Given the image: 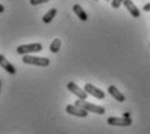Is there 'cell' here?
<instances>
[{
  "instance_id": "cell-1",
  "label": "cell",
  "mask_w": 150,
  "mask_h": 134,
  "mask_svg": "<svg viewBox=\"0 0 150 134\" xmlns=\"http://www.w3.org/2000/svg\"><path fill=\"white\" fill-rule=\"evenodd\" d=\"M77 107L82 108V109L88 111V112H94V113H98V115H105L106 109L103 107H100V105H97V104H93V103H89V102H86V99H79V100H76Z\"/></svg>"
},
{
  "instance_id": "cell-2",
  "label": "cell",
  "mask_w": 150,
  "mask_h": 134,
  "mask_svg": "<svg viewBox=\"0 0 150 134\" xmlns=\"http://www.w3.org/2000/svg\"><path fill=\"white\" fill-rule=\"evenodd\" d=\"M22 62L26 65H35V67H48L50 65V59L47 58H38V56H30L24 55Z\"/></svg>"
},
{
  "instance_id": "cell-3",
  "label": "cell",
  "mask_w": 150,
  "mask_h": 134,
  "mask_svg": "<svg viewBox=\"0 0 150 134\" xmlns=\"http://www.w3.org/2000/svg\"><path fill=\"white\" fill-rule=\"evenodd\" d=\"M43 50L41 43H30V44H21L17 47V53L18 55H29V53H35L41 52Z\"/></svg>"
},
{
  "instance_id": "cell-4",
  "label": "cell",
  "mask_w": 150,
  "mask_h": 134,
  "mask_svg": "<svg viewBox=\"0 0 150 134\" xmlns=\"http://www.w3.org/2000/svg\"><path fill=\"white\" fill-rule=\"evenodd\" d=\"M107 124L112 126H131L132 119L131 117H108Z\"/></svg>"
},
{
  "instance_id": "cell-5",
  "label": "cell",
  "mask_w": 150,
  "mask_h": 134,
  "mask_svg": "<svg viewBox=\"0 0 150 134\" xmlns=\"http://www.w3.org/2000/svg\"><path fill=\"white\" fill-rule=\"evenodd\" d=\"M65 111H67V113H69V115H72V116H76V117H88V111H85V109H82V108H80V107H77L76 104H68L67 107H65Z\"/></svg>"
},
{
  "instance_id": "cell-6",
  "label": "cell",
  "mask_w": 150,
  "mask_h": 134,
  "mask_svg": "<svg viewBox=\"0 0 150 134\" xmlns=\"http://www.w3.org/2000/svg\"><path fill=\"white\" fill-rule=\"evenodd\" d=\"M67 89L71 91L72 94H74L79 99H86L88 98V93H86L83 89H81L77 83H74V82H69V83L67 85Z\"/></svg>"
},
{
  "instance_id": "cell-7",
  "label": "cell",
  "mask_w": 150,
  "mask_h": 134,
  "mask_svg": "<svg viewBox=\"0 0 150 134\" xmlns=\"http://www.w3.org/2000/svg\"><path fill=\"white\" fill-rule=\"evenodd\" d=\"M83 90L88 93V95H91V96H94V98H97V99H105L106 94L103 93L102 90L98 89V87H96L94 85H91V83H86L85 87H83Z\"/></svg>"
},
{
  "instance_id": "cell-8",
  "label": "cell",
  "mask_w": 150,
  "mask_h": 134,
  "mask_svg": "<svg viewBox=\"0 0 150 134\" xmlns=\"http://www.w3.org/2000/svg\"><path fill=\"white\" fill-rule=\"evenodd\" d=\"M123 5L127 8V11H128V12L132 15V17H134V18H138V17L141 16L140 9H138V8L136 7V4H134L132 0H124V1H123Z\"/></svg>"
},
{
  "instance_id": "cell-9",
  "label": "cell",
  "mask_w": 150,
  "mask_h": 134,
  "mask_svg": "<svg viewBox=\"0 0 150 134\" xmlns=\"http://www.w3.org/2000/svg\"><path fill=\"white\" fill-rule=\"evenodd\" d=\"M0 67H1L5 72L9 73V74H16V68H14L13 64H11L3 55H0Z\"/></svg>"
},
{
  "instance_id": "cell-10",
  "label": "cell",
  "mask_w": 150,
  "mask_h": 134,
  "mask_svg": "<svg viewBox=\"0 0 150 134\" xmlns=\"http://www.w3.org/2000/svg\"><path fill=\"white\" fill-rule=\"evenodd\" d=\"M107 91H108V94H110V95H111L112 98L115 99V100L120 102V103H123V102H125V96H124L123 94L120 93V91H119V90L116 89V87L114 86V85H111V86H108Z\"/></svg>"
},
{
  "instance_id": "cell-11",
  "label": "cell",
  "mask_w": 150,
  "mask_h": 134,
  "mask_svg": "<svg viewBox=\"0 0 150 134\" xmlns=\"http://www.w3.org/2000/svg\"><path fill=\"white\" fill-rule=\"evenodd\" d=\"M73 12H74V15H76L77 17H79L81 21H88V13L85 12V11L82 9V7L80 4H74L73 5Z\"/></svg>"
},
{
  "instance_id": "cell-12",
  "label": "cell",
  "mask_w": 150,
  "mask_h": 134,
  "mask_svg": "<svg viewBox=\"0 0 150 134\" xmlns=\"http://www.w3.org/2000/svg\"><path fill=\"white\" fill-rule=\"evenodd\" d=\"M56 13H57V9L56 8H51L50 11H48L47 13H46L45 16H43V22H45V24H50L51 21H52L54 20V17L56 16Z\"/></svg>"
},
{
  "instance_id": "cell-13",
  "label": "cell",
  "mask_w": 150,
  "mask_h": 134,
  "mask_svg": "<svg viewBox=\"0 0 150 134\" xmlns=\"http://www.w3.org/2000/svg\"><path fill=\"white\" fill-rule=\"evenodd\" d=\"M60 47H62V41H60L59 38H55L50 44V51L52 53H56V52H59Z\"/></svg>"
},
{
  "instance_id": "cell-14",
  "label": "cell",
  "mask_w": 150,
  "mask_h": 134,
  "mask_svg": "<svg viewBox=\"0 0 150 134\" xmlns=\"http://www.w3.org/2000/svg\"><path fill=\"white\" fill-rule=\"evenodd\" d=\"M123 1H124V0H111V7L115 8V9H117V8L122 7Z\"/></svg>"
},
{
  "instance_id": "cell-15",
  "label": "cell",
  "mask_w": 150,
  "mask_h": 134,
  "mask_svg": "<svg viewBox=\"0 0 150 134\" xmlns=\"http://www.w3.org/2000/svg\"><path fill=\"white\" fill-rule=\"evenodd\" d=\"M50 1V0H30V4L37 7V5H41V4H45V3Z\"/></svg>"
},
{
  "instance_id": "cell-16",
  "label": "cell",
  "mask_w": 150,
  "mask_h": 134,
  "mask_svg": "<svg viewBox=\"0 0 150 134\" xmlns=\"http://www.w3.org/2000/svg\"><path fill=\"white\" fill-rule=\"evenodd\" d=\"M142 9L145 11V12H150V3H148V4H145L142 7Z\"/></svg>"
},
{
  "instance_id": "cell-17",
  "label": "cell",
  "mask_w": 150,
  "mask_h": 134,
  "mask_svg": "<svg viewBox=\"0 0 150 134\" xmlns=\"http://www.w3.org/2000/svg\"><path fill=\"white\" fill-rule=\"evenodd\" d=\"M4 11H5V8L3 7V4H0V13H3V12H4Z\"/></svg>"
},
{
  "instance_id": "cell-18",
  "label": "cell",
  "mask_w": 150,
  "mask_h": 134,
  "mask_svg": "<svg viewBox=\"0 0 150 134\" xmlns=\"http://www.w3.org/2000/svg\"><path fill=\"white\" fill-rule=\"evenodd\" d=\"M106 1H111V0H106Z\"/></svg>"
},
{
  "instance_id": "cell-19",
  "label": "cell",
  "mask_w": 150,
  "mask_h": 134,
  "mask_svg": "<svg viewBox=\"0 0 150 134\" xmlns=\"http://www.w3.org/2000/svg\"><path fill=\"white\" fill-rule=\"evenodd\" d=\"M94 1H98V0H94Z\"/></svg>"
}]
</instances>
